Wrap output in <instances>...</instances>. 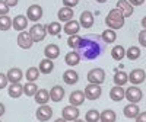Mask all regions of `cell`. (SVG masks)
I'll return each mask as SVG.
<instances>
[{"mask_svg": "<svg viewBox=\"0 0 146 122\" xmlns=\"http://www.w3.org/2000/svg\"><path fill=\"white\" fill-rule=\"evenodd\" d=\"M126 99L130 103H139L143 99V93L137 86H130L129 89H126Z\"/></svg>", "mask_w": 146, "mask_h": 122, "instance_id": "obj_6", "label": "cell"}, {"mask_svg": "<svg viewBox=\"0 0 146 122\" xmlns=\"http://www.w3.org/2000/svg\"><path fill=\"white\" fill-rule=\"evenodd\" d=\"M34 44V39L29 32L27 31H22L19 35H18V45L22 48V50H29Z\"/></svg>", "mask_w": 146, "mask_h": 122, "instance_id": "obj_9", "label": "cell"}, {"mask_svg": "<svg viewBox=\"0 0 146 122\" xmlns=\"http://www.w3.org/2000/svg\"><path fill=\"white\" fill-rule=\"evenodd\" d=\"M145 2H146V0H145Z\"/></svg>", "mask_w": 146, "mask_h": 122, "instance_id": "obj_52", "label": "cell"}, {"mask_svg": "<svg viewBox=\"0 0 146 122\" xmlns=\"http://www.w3.org/2000/svg\"><path fill=\"white\" fill-rule=\"evenodd\" d=\"M145 79H146V73H145V70H142V68L131 70L130 74H129V81L133 84V86H137V84L143 83Z\"/></svg>", "mask_w": 146, "mask_h": 122, "instance_id": "obj_8", "label": "cell"}, {"mask_svg": "<svg viewBox=\"0 0 146 122\" xmlns=\"http://www.w3.org/2000/svg\"><path fill=\"white\" fill-rule=\"evenodd\" d=\"M80 42H82V36H79V35H70L69 39H67V45L72 50H78Z\"/></svg>", "mask_w": 146, "mask_h": 122, "instance_id": "obj_36", "label": "cell"}, {"mask_svg": "<svg viewBox=\"0 0 146 122\" xmlns=\"http://www.w3.org/2000/svg\"><path fill=\"white\" fill-rule=\"evenodd\" d=\"M12 26L15 28V31H25L27 26H28V18L27 16H23V15H18L13 18V20H12Z\"/></svg>", "mask_w": 146, "mask_h": 122, "instance_id": "obj_13", "label": "cell"}, {"mask_svg": "<svg viewBox=\"0 0 146 122\" xmlns=\"http://www.w3.org/2000/svg\"><path fill=\"white\" fill-rule=\"evenodd\" d=\"M142 26H143V29H146V16H143V19H142Z\"/></svg>", "mask_w": 146, "mask_h": 122, "instance_id": "obj_47", "label": "cell"}, {"mask_svg": "<svg viewBox=\"0 0 146 122\" xmlns=\"http://www.w3.org/2000/svg\"><path fill=\"white\" fill-rule=\"evenodd\" d=\"M12 28V19L5 15V16H0V31H9Z\"/></svg>", "mask_w": 146, "mask_h": 122, "instance_id": "obj_38", "label": "cell"}, {"mask_svg": "<svg viewBox=\"0 0 146 122\" xmlns=\"http://www.w3.org/2000/svg\"><path fill=\"white\" fill-rule=\"evenodd\" d=\"M62 118L66 119L67 122H73V121L79 119V109H78V106H73V105L64 106L63 111H62Z\"/></svg>", "mask_w": 146, "mask_h": 122, "instance_id": "obj_7", "label": "cell"}, {"mask_svg": "<svg viewBox=\"0 0 146 122\" xmlns=\"http://www.w3.org/2000/svg\"><path fill=\"white\" fill-rule=\"evenodd\" d=\"M117 119V115L114 111H111V109H105L104 112H101L100 115V121L101 122H115Z\"/></svg>", "mask_w": 146, "mask_h": 122, "instance_id": "obj_30", "label": "cell"}, {"mask_svg": "<svg viewBox=\"0 0 146 122\" xmlns=\"http://www.w3.org/2000/svg\"><path fill=\"white\" fill-rule=\"evenodd\" d=\"M127 81H129V74H126L124 71H115V74H114L115 86H121V87H123Z\"/></svg>", "mask_w": 146, "mask_h": 122, "instance_id": "obj_29", "label": "cell"}, {"mask_svg": "<svg viewBox=\"0 0 146 122\" xmlns=\"http://www.w3.org/2000/svg\"><path fill=\"white\" fill-rule=\"evenodd\" d=\"M73 122H85V121H80V119H76V121H73Z\"/></svg>", "mask_w": 146, "mask_h": 122, "instance_id": "obj_50", "label": "cell"}, {"mask_svg": "<svg viewBox=\"0 0 146 122\" xmlns=\"http://www.w3.org/2000/svg\"><path fill=\"white\" fill-rule=\"evenodd\" d=\"M5 2H6V5H7L9 7H15V6L18 5L19 0H5Z\"/></svg>", "mask_w": 146, "mask_h": 122, "instance_id": "obj_45", "label": "cell"}, {"mask_svg": "<svg viewBox=\"0 0 146 122\" xmlns=\"http://www.w3.org/2000/svg\"><path fill=\"white\" fill-rule=\"evenodd\" d=\"M127 2H129L131 6H140V5H143L145 0H127Z\"/></svg>", "mask_w": 146, "mask_h": 122, "instance_id": "obj_44", "label": "cell"}, {"mask_svg": "<svg viewBox=\"0 0 146 122\" xmlns=\"http://www.w3.org/2000/svg\"><path fill=\"white\" fill-rule=\"evenodd\" d=\"M57 18H58L60 22H69V20H72L73 19V9L66 7V6L62 7L57 12Z\"/></svg>", "mask_w": 146, "mask_h": 122, "instance_id": "obj_24", "label": "cell"}, {"mask_svg": "<svg viewBox=\"0 0 146 122\" xmlns=\"http://www.w3.org/2000/svg\"><path fill=\"white\" fill-rule=\"evenodd\" d=\"M35 102L38 105H47V102L50 100V92L45 89H40L38 92L35 93Z\"/></svg>", "mask_w": 146, "mask_h": 122, "instance_id": "obj_26", "label": "cell"}, {"mask_svg": "<svg viewBox=\"0 0 146 122\" xmlns=\"http://www.w3.org/2000/svg\"><path fill=\"white\" fill-rule=\"evenodd\" d=\"M5 111H6V109H5V105L0 102V116H3V115H5Z\"/></svg>", "mask_w": 146, "mask_h": 122, "instance_id": "obj_46", "label": "cell"}, {"mask_svg": "<svg viewBox=\"0 0 146 122\" xmlns=\"http://www.w3.org/2000/svg\"><path fill=\"white\" fill-rule=\"evenodd\" d=\"M44 55H45V58H50V60L57 58V57L60 55V48H58V45H56V44L47 45V47L44 48Z\"/></svg>", "mask_w": 146, "mask_h": 122, "instance_id": "obj_23", "label": "cell"}, {"mask_svg": "<svg viewBox=\"0 0 146 122\" xmlns=\"http://www.w3.org/2000/svg\"><path fill=\"white\" fill-rule=\"evenodd\" d=\"M96 2H98V3H105L107 0H96Z\"/></svg>", "mask_w": 146, "mask_h": 122, "instance_id": "obj_49", "label": "cell"}, {"mask_svg": "<svg viewBox=\"0 0 146 122\" xmlns=\"http://www.w3.org/2000/svg\"><path fill=\"white\" fill-rule=\"evenodd\" d=\"M38 70L40 73H42V74H50V73L54 70V63H53V60L50 58H44L40 66H38Z\"/></svg>", "mask_w": 146, "mask_h": 122, "instance_id": "obj_25", "label": "cell"}, {"mask_svg": "<svg viewBox=\"0 0 146 122\" xmlns=\"http://www.w3.org/2000/svg\"><path fill=\"white\" fill-rule=\"evenodd\" d=\"M45 28H47V33H50V35H58L60 31H62L60 22H50Z\"/></svg>", "mask_w": 146, "mask_h": 122, "instance_id": "obj_35", "label": "cell"}, {"mask_svg": "<svg viewBox=\"0 0 146 122\" xmlns=\"http://www.w3.org/2000/svg\"><path fill=\"white\" fill-rule=\"evenodd\" d=\"M85 93L82 92V90H75V92H72L70 93V96H69V102H70V105H73V106H80V105H83V102H85Z\"/></svg>", "mask_w": 146, "mask_h": 122, "instance_id": "obj_15", "label": "cell"}, {"mask_svg": "<svg viewBox=\"0 0 146 122\" xmlns=\"http://www.w3.org/2000/svg\"><path fill=\"white\" fill-rule=\"evenodd\" d=\"M29 33L32 36L34 42H41V41H44V38L47 36V28L44 25H41V23H35V25L31 28Z\"/></svg>", "mask_w": 146, "mask_h": 122, "instance_id": "obj_5", "label": "cell"}, {"mask_svg": "<svg viewBox=\"0 0 146 122\" xmlns=\"http://www.w3.org/2000/svg\"><path fill=\"white\" fill-rule=\"evenodd\" d=\"M135 119H136V122H146V112H140Z\"/></svg>", "mask_w": 146, "mask_h": 122, "instance_id": "obj_43", "label": "cell"}, {"mask_svg": "<svg viewBox=\"0 0 146 122\" xmlns=\"http://www.w3.org/2000/svg\"><path fill=\"white\" fill-rule=\"evenodd\" d=\"M79 23H80V26L85 28V29L92 28V25H94V15L91 13L89 10L82 12V13H80V18H79Z\"/></svg>", "mask_w": 146, "mask_h": 122, "instance_id": "obj_12", "label": "cell"}, {"mask_svg": "<svg viewBox=\"0 0 146 122\" xmlns=\"http://www.w3.org/2000/svg\"><path fill=\"white\" fill-rule=\"evenodd\" d=\"M36 92H38V86H36L35 83H32V81H28L25 86H23V94H27L28 97L35 96Z\"/></svg>", "mask_w": 146, "mask_h": 122, "instance_id": "obj_34", "label": "cell"}, {"mask_svg": "<svg viewBox=\"0 0 146 122\" xmlns=\"http://www.w3.org/2000/svg\"><path fill=\"white\" fill-rule=\"evenodd\" d=\"M111 57H113L115 61H121V60L126 57V50H124V47H123V45H115V47H113V50H111Z\"/></svg>", "mask_w": 146, "mask_h": 122, "instance_id": "obj_28", "label": "cell"}, {"mask_svg": "<svg viewBox=\"0 0 146 122\" xmlns=\"http://www.w3.org/2000/svg\"><path fill=\"white\" fill-rule=\"evenodd\" d=\"M126 57H127L129 60H131V61L137 60V58L140 57V48L136 47V45H131L129 50H126Z\"/></svg>", "mask_w": 146, "mask_h": 122, "instance_id": "obj_32", "label": "cell"}, {"mask_svg": "<svg viewBox=\"0 0 146 122\" xmlns=\"http://www.w3.org/2000/svg\"><path fill=\"white\" fill-rule=\"evenodd\" d=\"M54 122H67L66 119H63V118H58V119H56Z\"/></svg>", "mask_w": 146, "mask_h": 122, "instance_id": "obj_48", "label": "cell"}, {"mask_svg": "<svg viewBox=\"0 0 146 122\" xmlns=\"http://www.w3.org/2000/svg\"><path fill=\"white\" fill-rule=\"evenodd\" d=\"M63 97H64V89L62 86H54L50 90V99L53 102H60L63 100Z\"/></svg>", "mask_w": 146, "mask_h": 122, "instance_id": "obj_27", "label": "cell"}, {"mask_svg": "<svg viewBox=\"0 0 146 122\" xmlns=\"http://www.w3.org/2000/svg\"><path fill=\"white\" fill-rule=\"evenodd\" d=\"M27 18L28 20H32V22H38L41 18H42V7L40 5H32L28 7L27 10Z\"/></svg>", "mask_w": 146, "mask_h": 122, "instance_id": "obj_11", "label": "cell"}, {"mask_svg": "<svg viewBox=\"0 0 146 122\" xmlns=\"http://www.w3.org/2000/svg\"><path fill=\"white\" fill-rule=\"evenodd\" d=\"M40 74H41V73H40L38 67H29V68L27 70V80H28V81L35 83L36 80H38Z\"/></svg>", "mask_w": 146, "mask_h": 122, "instance_id": "obj_33", "label": "cell"}, {"mask_svg": "<svg viewBox=\"0 0 146 122\" xmlns=\"http://www.w3.org/2000/svg\"><path fill=\"white\" fill-rule=\"evenodd\" d=\"M123 113H124L126 118H130V119H131V118H136V116L140 113V109H139L137 103H129V105L124 106Z\"/></svg>", "mask_w": 146, "mask_h": 122, "instance_id": "obj_19", "label": "cell"}, {"mask_svg": "<svg viewBox=\"0 0 146 122\" xmlns=\"http://www.w3.org/2000/svg\"><path fill=\"white\" fill-rule=\"evenodd\" d=\"M9 9H10V7L6 5L5 0H0V16L7 15V13H9Z\"/></svg>", "mask_w": 146, "mask_h": 122, "instance_id": "obj_39", "label": "cell"}, {"mask_svg": "<svg viewBox=\"0 0 146 122\" xmlns=\"http://www.w3.org/2000/svg\"><path fill=\"white\" fill-rule=\"evenodd\" d=\"M36 119L41 122H47L50 121V118L53 116V109L48 105H40V108L36 109Z\"/></svg>", "mask_w": 146, "mask_h": 122, "instance_id": "obj_10", "label": "cell"}, {"mask_svg": "<svg viewBox=\"0 0 146 122\" xmlns=\"http://www.w3.org/2000/svg\"><path fill=\"white\" fill-rule=\"evenodd\" d=\"M101 38H102V41H104L105 44H113V42H115V39H117V33H115V31H113V29L108 28L107 31L102 32Z\"/></svg>", "mask_w": 146, "mask_h": 122, "instance_id": "obj_31", "label": "cell"}, {"mask_svg": "<svg viewBox=\"0 0 146 122\" xmlns=\"http://www.w3.org/2000/svg\"><path fill=\"white\" fill-rule=\"evenodd\" d=\"M6 76H7L9 83H21V80H22V77H23V73H22L21 68L13 67V68H10V70L7 71Z\"/></svg>", "mask_w": 146, "mask_h": 122, "instance_id": "obj_17", "label": "cell"}, {"mask_svg": "<svg viewBox=\"0 0 146 122\" xmlns=\"http://www.w3.org/2000/svg\"><path fill=\"white\" fill-rule=\"evenodd\" d=\"M80 54L78 52V51H70V52H67L66 54V57H64V61H66V64L67 66H70V67H75V66H78L79 63H80Z\"/></svg>", "mask_w": 146, "mask_h": 122, "instance_id": "obj_21", "label": "cell"}, {"mask_svg": "<svg viewBox=\"0 0 146 122\" xmlns=\"http://www.w3.org/2000/svg\"><path fill=\"white\" fill-rule=\"evenodd\" d=\"M7 83H9L7 76L3 74V73H0V89H5V87L7 86Z\"/></svg>", "mask_w": 146, "mask_h": 122, "instance_id": "obj_40", "label": "cell"}, {"mask_svg": "<svg viewBox=\"0 0 146 122\" xmlns=\"http://www.w3.org/2000/svg\"><path fill=\"white\" fill-rule=\"evenodd\" d=\"M85 97L86 99H89V100H96V99H100L101 97V94H102V89H101V86L100 84H92V83H89L86 87H85Z\"/></svg>", "mask_w": 146, "mask_h": 122, "instance_id": "obj_4", "label": "cell"}, {"mask_svg": "<svg viewBox=\"0 0 146 122\" xmlns=\"http://www.w3.org/2000/svg\"><path fill=\"white\" fill-rule=\"evenodd\" d=\"M88 81L92 83V84H101L105 81V71L102 68H92L89 73H88V76H86Z\"/></svg>", "mask_w": 146, "mask_h": 122, "instance_id": "obj_3", "label": "cell"}, {"mask_svg": "<svg viewBox=\"0 0 146 122\" xmlns=\"http://www.w3.org/2000/svg\"><path fill=\"white\" fill-rule=\"evenodd\" d=\"M110 97H111V100H114V102H120L126 97V90L121 86H114L110 90Z\"/></svg>", "mask_w": 146, "mask_h": 122, "instance_id": "obj_18", "label": "cell"}, {"mask_svg": "<svg viewBox=\"0 0 146 122\" xmlns=\"http://www.w3.org/2000/svg\"><path fill=\"white\" fill-rule=\"evenodd\" d=\"M100 115L101 113L96 111V109H91V111H88L86 115H85V122H98Z\"/></svg>", "mask_w": 146, "mask_h": 122, "instance_id": "obj_37", "label": "cell"}, {"mask_svg": "<svg viewBox=\"0 0 146 122\" xmlns=\"http://www.w3.org/2000/svg\"><path fill=\"white\" fill-rule=\"evenodd\" d=\"M0 122H2V121H0Z\"/></svg>", "mask_w": 146, "mask_h": 122, "instance_id": "obj_51", "label": "cell"}, {"mask_svg": "<svg viewBox=\"0 0 146 122\" xmlns=\"http://www.w3.org/2000/svg\"><path fill=\"white\" fill-rule=\"evenodd\" d=\"M63 80H64V83L66 84H76L78 81H79V74L75 71V70H66L64 73H63Z\"/></svg>", "mask_w": 146, "mask_h": 122, "instance_id": "obj_22", "label": "cell"}, {"mask_svg": "<svg viewBox=\"0 0 146 122\" xmlns=\"http://www.w3.org/2000/svg\"><path fill=\"white\" fill-rule=\"evenodd\" d=\"M139 44L142 47H146V29L140 31V33H139Z\"/></svg>", "mask_w": 146, "mask_h": 122, "instance_id": "obj_41", "label": "cell"}, {"mask_svg": "<svg viewBox=\"0 0 146 122\" xmlns=\"http://www.w3.org/2000/svg\"><path fill=\"white\" fill-rule=\"evenodd\" d=\"M79 29H80V23H79L78 20H75V19H72V20L66 22L64 26H63L64 33H67L69 36H70V35H78Z\"/></svg>", "mask_w": 146, "mask_h": 122, "instance_id": "obj_16", "label": "cell"}, {"mask_svg": "<svg viewBox=\"0 0 146 122\" xmlns=\"http://www.w3.org/2000/svg\"><path fill=\"white\" fill-rule=\"evenodd\" d=\"M7 93L10 97H13V99H18L23 94V86L21 83H10V86L7 89Z\"/></svg>", "mask_w": 146, "mask_h": 122, "instance_id": "obj_20", "label": "cell"}, {"mask_svg": "<svg viewBox=\"0 0 146 122\" xmlns=\"http://www.w3.org/2000/svg\"><path fill=\"white\" fill-rule=\"evenodd\" d=\"M117 9L123 13L124 18H130L133 15V12H135L133 6L127 2V0H118V2H117Z\"/></svg>", "mask_w": 146, "mask_h": 122, "instance_id": "obj_14", "label": "cell"}, {"mask_svg": "<svg viewBox=\"0 0 146 122\" xmlns=\"http://www.w3.org/2000/svg\"><path fill=\"white\" fill-rule=\"evenodd\" d=\"M78 50L80 57L86 60H94L102 52V47L100 44L98 36H85V38H82V42Z\"/></svg>", "mask_w": 146, "mask_h": 122, "instance_id": "obj_1", "label": "cell"}, {"mask_svg": "<svg viewBox=\"0 0 146 122\" xmlns=\"http://www.w3.org/2000/svg\"><path fill=\"white\" fill-rule=\"evenodd\" d=\"M79 3V0H63V5L66 6V7H75L76 5Z\"/></svg>", "mask_w": 146, "mask_h": 122, "instance_id": "obj_42", "label": "cell"}, {"mask_svg": "<svg viewBox=\"0 0 146 122\" xmlns=\"http://www.w3.org/2000/svg\"><path fill=\"white\" fill-rule=\"evenodd\" d=\"M124 16L123 13L115 7V9H111L108 12V15L105 18V23H107V26L110 29H113V31H117L120 28H123L124 26Z\"/></svg>", "mask_w": 146, "mask_h": 122, "instance_id": "obj_2", "label": "cell"}]
</instances>
